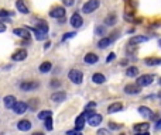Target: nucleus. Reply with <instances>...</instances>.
<instances>
[{"label":"nucleus","mask_w":161,"mask_h":135,"mask_svg":"<svg viewBox=\"0 0 161 135\" xmlns=\"http://www.w3.org/2000/svg\"><path fill=\"white\" fill-rule=\"evenodd\" d=\"M68 79L75 84H81L82 80H83V73L78 69H71L69 72H68Z\"/></svg>","instance_id":"f257e3e1"},{"label":"nucleus","mask_w":161,"mask_h":135,"mask_svg":"<svg viewBox=\"0 0 161 135\" xmlns=\"http://www.w3.org/2000/svg\"><path fill=\"white\" fill-rule=\"evenodd\" d=\"M99 4H100L99 0H88V2L82 6V11H83L85 14H90L99 7Z\"/></svg>","instance_id":"f03ea898"},{"label":"nucleus","mask_w":161,"mask_h":135,"mask_svg":"<svg viewBox=\"0 0 161 135\" xmlns=\"http://www.w3.org/2000/svg\"><path fill=\"white\" fill-rule=\"evenodd\" d=\"M154 82V76L153 75H140L136 82V84L140 87H146V86H150V84Z\"/></svg>","instance_id":"7ed1b4c3"},{"label":"nucleus","mask_w":161,"mask_h":135,"mask_svg":"<svg viewBox=\"0 0 161 135\" xmlns=\"http://www.w3.org/2000/svg\"><path fill=\"white\" fill-rule=\"evenodd\" d=\"M38 86H40V83L35 82V80H25V82H23V83H20V89H21L23 92H31V90H35Z\"/></svg>","instance_id":"20e7f679"},{"label":"nucleus","mask_w":161,"mask_h":135,"mask_svg":"<svg viewBox=\"0 0 161 135\" xmlns=\"http://www.w3.org/2000/svg\"><path fill=\"white\" fill-rule=\"evenodd\" d=\"M50 16L52 17V18H58V20L64 18L65 17V8L61 7V6H55L54 8H51Z\"/></svg>","instance_id":"39448f33"},{"label":"nucleus","mask_w":161,"mask_h":135,"mask_svg":"<svg viewBox=\"0 0 161 135\" xmlns=\"http://www.w3.org/2000/svg\"><path fill=\"white\" fill-rule=\"evenodd\" d=\"M69 24L72 25L73 28L82 27V24H83V20H82L81 14H79V13H73L72 16H71V18H69Z\"/></svg>","instance_id":"423d86ee"},{"label":"nucleus","mask_w":161,"mask_h":135,"mask_svg":"<svg viewBox=\"0 0 161 135\" xmlns=\"http://www.w3.org/2000/svg\"><path fill=\"white\" fill-rule=\"evenodd\" d=\"M27 108H28V106L25 101H17L11 110L14 111V114H24V112L27 111Z\"/></svg>","instance_id":"0eeeda50"},{"label":"nucleus","mask_w":161,"mask_h":135,"mask_svg":"<svg viewBox=\"0 0 161 135\" xmlns=\"http://www.w3.org/2000/svg\"><path fill=\"white\" fill-rule=\"evenodd\" d=\"M140 89L141 87L137 86L136 83H129L124 86V93H126V94H138V93L141 92Z\"/></svg>","instance_id":"6e6552de"},{"label":"nucleus","mask_w":161,"mask_h":135,"mask_svg":"<svg viewBox=\"0 0 161 135\" xmlns=\"http://www.w3.org/2000/svg\"><path fill=\"white\" fill-rule=\"evenodd\" d=\"M102 121H103V117H102L100 114H98V112H95L92 117L88 118V122H89V125H92V127H99L102 124Z\"/></svg>","instance_id":"1a4fd4ad"},{"label":"nucleus","mask_w":161,"mask_h":135,"mask_svg":"<svg viewBox=\"0 0 161 135\" xmlns=\"http://www.w3.org/2000/svg\"><path fill=\"white\" fill-rule=\"evenodd\" d=\"M27 58V51L24 49V48H20V49H17L16 52L11 55V59L13 61H24V59Z\"/></svg>","instance_id":"9d476101"},{"label":"nucleus","mask_w":161,"mask_h":135,"mask_svg":"<svg viewBox=\"0 0 161 135\" xmlns=\"http://www.w3.org/2000/svg\"><path fill=\"white\" fill-rule=\"evenodd\" d=\"M83 61H85V63H88V65H95V63H98L99 56L93 52H88L86 55L83 56Z\"/></svg>","instance_id":"9b49d317"},{"label":"nucleus","mask_w":161,"mask_h":135,"mask_svg":"<svg viewBox=\"0 0 161 135\" xmlns=\"http://www.w3.org/2000/svg\"><path fill=\"white\" fill-rule=\"evenodd\" d=\"M67 98V93L65 92H55L51 94V101L54 103H61V101H65Z\"/></svg>","instance_id":"f8f14e48"},{"label":"nucleus","mask_w":161,"mask_h":135,"mask_svg":"<svg viewBox=\"0 0 161 135\" xmlns=\"http://www.w3.org/2000/svg\"><path fill=\"white\" fill-rule=\"evenodd\" d=\"M147 41H148V38H147V37H144V35H134V37H131V38L129 39V42H127V44L136 45V47H137L138 44H141V42H147Z\"/></svg>","instance_id":"ddd939ff"},{"label":"nucleus","mask_w":161,"mask_h":135,"mask_svg":"<svg viewBox=\"0 0 161 135\" xmlns=\"http://www.w3.org/2000/svg\"><path fill=\"white\" fill-rule=\"evenodd\" d=\"M105 22H106V25H109V27L115 25L116 22H117V14H116L115 11H110V13L105 17Z\"/></svg>","instance_id":"4468645a"},{"label":"nucleus","mask_w":161,"mask_h":135,"mask_svg":"<svg viewBox=\"0 0 161 135\" xmlns=\"http://www.w3.org/2000/svg\"><path fill=\"white\" fill-rule=\"evenodd\" d=\"M121 108H123V104H121L120 101H115V103H112L107 107V114H115V112L120 111Z\"/></svg>","instance_id":"2eb2a0df"},{"label":"nucleus","mask_w":161,"mask_h":135,"mask_svg":"<svg viewBox=\"0 0 161 135\" xmlns=\"http://www.w3.org/2000/svg\"><path fill=\"white\" fill-rule=\"evenodd\" d=\"M85 122H86V118H85V115L83 114L78 115V117H76V120H75V129H76V131H82V129H83Z\"/></svg>","instance_id":"dca6fc26"},{"label":"nucleus","mask_w":161,"mask_h":135,"mask_svg":"<svg viewBox=\"0 0 161 135\" xmlns=\"http://www.w3.org/2000/svg\"><path fill=\"white\" fill-rule=\"evenodd\" d=\"M113 37H103V38L100 39V41L98 42V48H100V49H105V48H107L110 44L113 42Z\"/></svg>","instance_id":"f3484780"},{"label":"nucleus","mask_w":161,"mask_h":135,"mask_svg":"<svg viewBox=\"0 0 161 135\" xmlns=\"http://www.w3.org/2000/svg\"><path fill=\"white\" fill-rule=\"evenodd\" d=\"M133 129H134L136 132H148L150 124H148V122H138V124H134Z\"/></svg>","instance_id":"a211bd4d"},{"label":"nucleus","mask_w":161,"mask_h":135,"mask_svg":"<svg viewBox=\"0 0 161 135\" xmlns=\"http://www.w3.org/2000/svg\"><path fill=\"white\" fill-rule=\"evenodd\" d=\"M16 7H17V10H19L21 14H28V13H30V10H28L27 4L24 3V0H17V2H16Z\"/></svg>","instance_id":"6ab92c4d"},{"label":"nucleus","mask_w":161,"mask_h":135,"mask_svg":"<svg viewBox=\"0 0 161 135\" xmlns=\"http://www.w3.org/2000/svg\"><path fill=\"white\" fill-rule=\"evenodd\" d=\"M13 32L16 34L17 37H21V38H24V39H30V32H28L25 28H14L13 30Z\"/></svg>","instance_id":"aec40b11"},{"label":"nucleus","mask_w":161,"mask_h":135,"mask_svg":"<svg viewBox=\"0 0 161 135\" xmlns=\"http://www.w3.org/2000/svg\"><path fill=\"white\" fill-rule=\"evenodd\" d=\"M17 128L20 129V131H30L31 129V122L28 120H21L17 122Z\"/></svg>","instance_id":"412c9836"},{"label":"nucleus","mask_w":161,"mask_h":135,"mask_svg":"<svg viewBox=\"0 0 161 135\" xmlns=\"http://www.w3.org/2000/svg\"><path fill=\"white\" fill-rule=\"evenodd\" d=\"M3 101H4V107H6V108H13L14 104L17 103V100H16V97H14V96H6Z\"/></svg>","instance_id":"4be33fe9"},{"label":"nucleus","mask_w":161,"mask_h":135,"mask_svg":"<svg viewBox=\"0 0 161 135\" xmlns=\"http://www.w3.org/2000/svg\"><path fill=\"white\" fill-rule=\"evenodd\" d=\"M92 82L96 84H102L106 82V76L102 75V73H93L92 75Z\"/></svg>","instance_id":"5701e85b"},{"label":"nucleus","mask_w":161,"mask_h":135,"mask_svg":"<svg viewBox=\"0 0 161 135\" xmlns=\"http://www.w3.org/2000/svg\"><path fill=\"white\" fill-rule=\"evenodd\" d=\"M144 63H146L147 66H157V65H161V58H154V56L146 58L144 59Z\"/></svg>","instance_id":"b1692460"},{"label":"nucleus","mask_w":161,"mask_h":135,"mask_svg":"<svg viewBox=\"0 0 161 135\" xmlns=\"http://www.w3.org/2000/svg\"><path fill=\"white\" fill-rule=\"evenodd\" d=\"M138 112H140L143 117H146V118H151V115H153V111L148 108V107H146V106H140V107H138Z\"/></svg>","instance_id":"393cba45"},{"label":"nucleus","mask_w":161,"mask_h":135,"mask_svg":"<svg viewBox=\"0 0 161 135\" xmlns=\"http://www.w3.org/2000/svg\"><path fill=\"white\" fill-rule=\"evenodd\" d=\"M35 30H38L40 32H42V34H47L48 32V24L45 21H38L37 22V25H35Z\"/></svg>","instance_id":"a878e982"},{"label":"nucleus","mask_w":161,"mask_h":135,"mask_svg":"<svg viewBox=\"0 0 161 135\" xmlns=\"http://www.w3.org/2000/svg\"><path fill=\"white\" fill-rule=\"evenodd\" d=\"M51 69H52V63H51V62H48V61L42 62V63L40 65V72H41V73H48Z\"/></svg>","instance_id":"bb28decb"},{"label":"nucleus","mask_w":161,"mask_h":135,"mask_svg":"<svg viewBox=\"0 0 161 135\" xmlns=\"http://www.w3.org/2000/svg\"><path fill=\"white\" fill-rule=\"evenodd\" d=\"M138 75V68L137 66H129L126 69V76L129 78H136Z\"/></svg>","instance_id":"cd10ccee"},{"label":"nucleus","mask_w":161,"mask_h":135,"mask_svg":"<svg viewBox=\"0 0 161 135\" xmlns=\"http://www.w3.org/2000/svg\"><path fill=\"white\" fill-rule=\"evenodd\" d=\"M30 31H33L34 32V35H35V38L38 39V41H44L45 38H47V34H42V32H40L38 30H35V28H28Z\"/></svg>","instance_id":"c85d7f7f"},{"label":"nucleus","mask_w":161,"mask_h":135,"mask_svg":"<svg viewBox=\"0 0 161 135\" xmlns=\"http://www.w3.org/2000/svg\"><path fill=\"white\" fill-rule=\"evenodd\" d=\"M52 115V111L51 110H44V111H41V112H38V120H47L48 117H51Z\"/></svg>","instance_id":"c756f323"},{"label":"nucleus","mask_w":161,"mask_h":135,"mask_svg":"<svg viewBox=\"0 0 161 135\" xmlns=\"http://www.w3.org/2000/svg\"><path fill=\"white\" fill-rule=\"evenodd\" d=\"M95 34L99 37H105V34H106V27H105V25H98V27L95 28Z\"/></svg>","instance_id":"7c9ffc66"},{"label":"nucleus","mask_w":161,"mask_h":135,"mask_svg":"<svg viewBox=\"0 0 161 135\" xmlns=\"http://www.w3.org/2000/svg\"><path fill=\"white\" fill-rule=\"evenodd\" d=\"M28 101H30V103H28L27 106L30 107V108L33 110V111H35V110H37V107H38V104H40L38 98H31V100H28Z\"/></svg>","instance_id":"2f4dec72"},{"label":"nucleus","mask_w":161,"mask_h":135,"mask_svg":"<svg viewBox=\"0 0 161 135\" xmlns=\"http://www.w3.org/2000/svg\"><path fill=\"white\" fill-rule=\"evenodd\" d=\"M124 20L129 22H136V24H138V21H141V20H136L134 16H133V13H126L124 14Z\"/></svg>","instance_id":"473e14b6"},{"label":"nucleus","mask_w":161,"mask_h":135,"mask_svg":"<svg viewBox=\"0 0 161 135\" xmlns=\"http://www.w3.org/2000/svg\"><path fill=\"white\" fill-rule=\"evenodd\" d=\"M50 86L52 87V89H58V87L61 86V82H59L58 79H52V80L50 82Z\"/></svg>","instance_id":"72a5a7b5"},{"label":"nucleus","mask_w":161,"mask_h":135,"mask_svg":"<svg viewBox=\"0 0 161 135\" xmlns=\"http://www.w3.org/2000/svg\"><path fill=\"white\" fill-rule=\"evenodd\" d=\"M44 122H45V128H47L48 131H51V129H52V118L48 117L47 120H44Z\"/></svg>","instance_id":"f704fd0d"},{"label":"nucleus","mask_w":161,"mask_h":135,"mask_svg":"<svg viewBox=\"0 0 161 135\" xmlns=\"http://www.w3.org/2000/svg\"><path fill=\"white\" fill-rule=\"evenodd\" d=\"M121 128H123V125H121V124L109 122V129H113V131H116V129H121Z\"/></svg>","instance_id":"c9c22d12"},{"label":"nucleus","mask_w":161,"mask_h":135,"mask_svg":"<svg viewBox=\"0 0 161 135\" xmlns=\"http://www.w3.org/2000/svg\"><path fill=\"white\" fill-rule=\"evenodd\" d=\"M10 16H13V13H10L7 10H0V18H6V17H10Z\"/></svg>","instance_id":"e433bc0d"},{"label":"nucleus","mask_w":161,"mask_h":135,"mask_svg":"<svg viewBox=\"0 0 161 135\" xmlns=\"http://www.w3.org/2000/svg\"><path fill=\"white\" fill-rule=\"evenodd\" d=\"M96 135H110V129H106V128H100L98 129Z\"/></svg>","instance_id":"4c0bfd02"},{"label":"nucleus","mask_w":161,"mask_h":135,"mask_svg":"<svg viewBox=\"0 0 161 135\" xmlns=\"http://www.w3.org/2000/svg\"><path fill=\"white\" fill-rule=\"evenodd\" d=\"M75 34L76 32H73V31H72V32H67L64 37H62V41H67V39H69V38H73V37H75Z\"/></svg>","instance_id":"58836bf2"},{"label":"nucleus","mask_w":161,"mask_h":135,"mask_svg":"<svg viewBox=\"0 0 161 135\" xmlns=\"http://www.w3.org/2000/svg\"><path fill=\"white\" fill-rule=\"evenodd\" d=\"M93 114H95V110H85V112H83L85 118H89V117H92Z\"/></svg>","instance_id":"ea45409f"},{"label":"nucleus","mask_w":161,"mask_h":135,"mask_svg":"<svg viewBox=\"0 0 161 135\" xmlns=\"http://www.w3.org/2000/svg\"><path fill=\"white\" fill-rule=\"evenodd\" d=\"M62 3H64L65 7H71V6H73L75 0H62Z\"/></svg>","instance_id":"a19ab883"},{"label":"nucleus","mask_w":161,"mask_h":135,"mask_svg":"<svg viewBox=\"0 0 161 135\" xmlns=\"http://www.w3.org/2000/svg\"><path fill=\"white\" fill-rule=\"evenodd\" d=\"M67 135H82V132L76 131V129H71V131H67Z\"/></svg>","instance_id":"79ce46f5"},{"label":"nucleus","mask_w":161,"mask_h":135,"mask_svg":"<svg viewBox=\"0 0 161 135\" xmlns=\"http://www.w3.org/2000/svg\"><path fill=\"white\" fill-rule=\"evenodd\" d=\"M115 58H116V55H115V53H113V52H110V53H109V56H107V59H106V62H107V63H109V62H112Z\"/></svg>","instance_id":"37998d69"},{"label":"nucleus","mask_w":161,"mask_h":135,"mask_svg":"<svg viewBox=\"0 0 161 135\" xmlns=\"http://www.w3.org/2000/svg\"><path fill=\"white\" fill-rule=\"evenodd\" d=\"M95 107H96V103H95V101H90V103L86 106V108H85V110H92V108H95Z\"/></svg>","instance_id":"c03bdc74"},{"label":"nucleus","mask_w":161,"mask_h":135,"mask_svg":"<svg viewBox=\"0 0 161 135\" xmlns=\"http://www.w3.org/2000/svg\"><path fill=\"white\" fill-rule=\"evenodd\" d=\"M6 31V25H4V22H0V32H4Z\"/></svg>","instance_id":"a18cd8bd"},{"label":"nucleus","mask_w":161,"mask_h":135,"mask_svg":"<svg viewBox=\"0 0 161 135\" xmlns=\"http://www.w3.org/2000/svg\"><path fill=\"white\" fill-rule=\"evenodd\" d=\"M31 135H44V132H40V131H37V132H33Z\"/></svg>","instance_id":"49530a36"},{"label":"nucleus","mask_w":161,"mask_h":135,"mask_svg":"<svg viewBox=\"0 0 161 135\" xmlns=\"http://www.w3.org/2000/svg\"><path fill=\"white\" fill-rule=\"evenodd\" d=\"M50 45H51V42H45L44 48H45V49H48V48H50Z\"/></svg>","instance_id":"de8ad7c7"},{"label":"nucleus","mask_w":161,"mask_h":135,"mask_svg":"<svg viewBox=\"0 0 161 135\" xmlns=\"http://www.w3.org/2000/svg\"><path fill=\"white\" fill-rule=\"evenodd\" d=\"M136 135H150V134H148V132H137Z\"/></svg>","instance_id":"09e8293b"},{"label":"nucleus","mask_w":161,"mask_h":135,"mask_svg":"<svg viewBox=\"0 0 161 135\" xmlns=\"http://www.w3.org/2000/svg\"><path fill=\"white\" fill-rule=\"evenodd\" d=\"M158 45H160V47H161V39H158Z\"/></svg>","instance_id":"8fccbe9b"}]
</instances>
